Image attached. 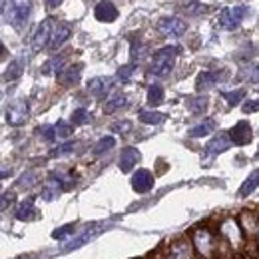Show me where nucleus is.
<instances>
[{
  "mask_svg": "<svg viewBox=\"0 0 259 259\" xmlns=\"http://www.w3.org/2000/svg\"><path fill=\"white\" fill-rule=\"evenodd\" d=\"M154 174L150 169H138L132 176V190L136 194H148L154 188Z\"/></svg>",
  "mask_w": 259,
  "mask_h": 259,
  "instance_id": "obj_11",
  "label": "nucleus"
},
{
  "mask_svg": "<svg viewBox=\"0 0 259 259\" xmlns=\"http://www.w3.org/2000/svg\"><path fill=\"white\" fill-rule=\"evenodd\" d=\"M218 231H220V237L233 249H239L243 245V241H245L243 229L239 226V222H235L233 218H224L218 224Z\"/></svg>",
  "mask_w": 259,
  "mask_h": 259,
  "instance_id": "obj_3",
  "label": "nucleus"
},
{
  "mask_svg": "<svg viewBox=\"0 0 259 259\" xmlns=\"http://www.w3.org/2000/svg\"><path fill=\"white\" fill-rule=\"evenodd\" d=\"M215 120L213 118H207V120H203L201 124H197L195 128H192L188 132V136L190 138H203V136H207V134H211L213 130H215Z\"/></svg>",
  "mask_w": 259,
  "mask_h": 259,
  "instance_id": "obj_25",
  "label": "nucleus"
},
{
  "mask_svg": "<svg viewBox=\"0 0 259 259\" xmlns=\"http://www.w3.org/2000/svg\"><path fill=\"white\" fill-rule=\"evenodd\" d=\"M14 215H16V220H20V222H28V220H32L34 215H36V207H34L32 197L20 201V205H18L16 211H14Z\"/></svg>",
  "mask_w": 259,
  "mask_h": 259,
  "instance_id": "obj_23",
  "label": "nucleus"
},
{
  "mask_svg": "<svg viewBox=\"0 0 259 259\" xmlns=\"http://www.w3.org/2000/svg\"><path fill=\"white\" fill-rule=\"evenodd\" d=\"M257 158H259V152H257Z\"/></svg>",
  "mask_w": 259,
  "mask_h": 259,
  "instance_id": "obj_49",
  "label": "nucleus"
},
{
  "mask_svg": "<svg viewBox=\"0 0 259 259\" xmlns=\"http://www.w3.org/2000/svg\"><path fill=\"white\" fill-rule=\"evenodd\" d=\"M116 146V138L114 136H104V138H100L96 142V146H94V156H102V154H106V152H110L112 148Z\"/></svg>",
  "mask_w": 259,
  "mask_h": 259,
  "instance_id": "obj_30",
  "label": "nucleus"
},
{
  "mask_svg": "<svg viewBox=\"0 0 259 259\" xmlns=\"http://www.w3.org/2000/svg\"><path fill=\"white\" fill-rule=\"evenodd\" d=\"M56 28V20L54 18H46L38 24L36 32L32 36V52H40L42 48L50 46V40H52V34Z\"/></svg>",
  "mask_w": 259,
  "mask_h": 259,
  "instance_id": "obj_5",
  "label": "nucleus"
},
{
  "mask_svg": "<svg viewBox=\"0 0 259 259\" xmlns=\"http://www.w3.org/2000/svg\"><path fill=\"white\" fill-rule=\"evenodd\" d=\"M18 259H26V257H18Z\"/></svg>",
  "mask_w": 259,
  "mask_h": 259,
  "instance_id": "obj_48",
  "label": "nucleus"
},
{
  "mask_svg": "<svg viewBox=\"0 0 259 259\" xmlns=\"http://www.w3.org/2000/svg\"><path fill=\"white\" fill-rule=\"evenodd\" d=\"M180 48L178 46H163L160 48L156 54H154V60H152V66H150V72L154 76H167L174 68V62H176V56H178Z\"/></svg>",
  "mask_w": 259,
  "mask_h": 259,
  "instance_id": "obj_2",
  "label": "nucleus"
},
{
  "mask_svg": "<svg viewBox=\"0 0 259 259\" xmlns=\"http://www.w3.org/2000/svg\"><path fill=\"white\" fill-rule=\"evenodd\" d=\"M88 122H90V112H88L86 108L74 110V114H72V124H74V126H84V124H88Z\"/></svg>",
  "mask_w": 259,
  "mask_h": 259,
  "instance_id": "obj_35",
  "label": "nucleus"
},
{
  "mask_svg": "<svg viewBox=\"0 0 259 259\" xmlns=\"http://www.w3.org/2000/svg\"><path fill=\"white\" fill-rule=\"evenodd\" d=\"M14 197H16V195L12 194V192H10V194L6 192V194L2 195V205H0V207H2V211L8 207V203H12V201H14Z\"/></svg>",
  "mask_w": 259,
  "mask_h": 259,
  "instance_id": "obj_44",
  "label": "nucleus"
},
{
  "mask_svg": "<svg viewBox=\"0 0 259 259\" xmlns=\"http://www.w3.org/2000/svg\"><path fill=\"white\" fill-rule=\"evenodd\" d=\"M245 16H247V6H243V4L226 6V8H222V12L218 16V22L224 30H235Z\"/></svg>",
  "mask_w": 259,
  "mask_h": 259,
  "instance_id": "obj_4",
  "label": "nucleus"
},
{
  "mask_svg": "<svg viewBox=\"0 0 259 259\" xmlns=\"http://www.w3.org/2000/svg\"><path fill=\"white\" fill-rule=\"evenodd\" d=\"M182 10H184L186 16H201V14H205V12L209 10V6H207V4H201V2H197V0H192V2L184 4Z\"/></svg>",
  "mask_w": 259,
  "mask_h": 259,
  "instance_id": "obj_29",
  "label": "nucleus"
},
{
  "mask_svg": "<svg viewBox=\"0 0 259 259\" xmlns=\"http://www.w3.org/2000/svg\"><path fill=\"white\" fill-rule=\"evenodd\" d=\"M24 68H26V58L24 56H18V58L10 60V64L6 66V70H4V82L18 80L24 74Z\"/></svg>",
  "mask_w": 259,
  "mask_h": 259,
  "instance_id": "obj_19",
  "label": "nucleus"
},
{
  "mask_svg": "<svg viewBox=\"0 0 259 259\" xmlns=\"http://www.w3.org/2000/svg\"><path fill=\"white\" fill-rule=\"evenodd\" d=\"M94 16L100 22H114L118 18V8L110 0H100L94 8Z\"/></svg>",
  "mask_w": 259,
  "mask_h": 259,
  "instance_id": "obj_15",
  "label": "nucleus"
},
{
  "mask_svg": "<svg viewBox=\"0 0 259 259\" xmlns=\"http://www.w3.org/2000/svg\"><path fill=\"white\" fill-rule=\"evenodd\" d=\"M30 16V0H12L10 4V12H8V22L20 30L24 26V22Z\"/></svg>",
  "mask_w": 259,
  "mask_h": 259,
  "instance_id": "obj_7",
  "label": "nucleus"
},
{
  "mask_svg": "<svg viewBox=\"0 0 259 259\" xmlns=\"http://www.w3.org/2000/svg\"><path fill=\"white\" fill-rule=\"evenodd\" d=\"M222 78H224L222 72H201V74L197 76V80H195V86H197L199 92H201V90H209V88L215 86Z\"/></svg>",
  "mask_w": 259,
  "mask_h": 259,
  "instance_id": "obj_21",
  "label": "nucleus"
},
{
  "mask_svg": "<svg viewBox=\"0 0 259 259\" xmlns=\"http://www.w3.org/2000/svg\"><path fill=\"white\" fill-rule=\"evenodd\" d=\"M241 80L249 82V84H259V64H249L241 70Z\"/></svg>",
  "mask_w": 259,
  "mask_h": 259,
  "instance_id": "obj_33",
  "label": "nucleus"
},
{
  "mask_svg": "<svg viewBox=\"0 0 259 259\" xmlns=\"http://www.w3.org/2000/svg\"><path fill=\"white\" fill-rule=\"evenodd\" d=\"M186 106L192 114H203L209 106V100H207V96H192L186 100Z\"/></svg>",
  "mask_w": 259,
  "mask_h": 259,
  "instance_id": "obj_26",
  "label": "nucleus"
},
{
  "mask_svg": "<svg viewBox=\"0 0 259 259\" xmlns=\"http://www.w3.org/2000/svg\"><path fill=\"white\" fill-rule=\"evenodd\" d=\"M229 138H231V142H233L235 146H245V144H249L251 138H253V132H251L249 122H245V120L237 122L233 128L229 130Z\"/></svg>",
  "mask_w": 259,
  "mask_h": 259,
  "instance_id": "obj_13",
  "label": "nucleus"
},
{
  "mask_svg": "<svg viewBox=\"0 0 259 259\" xmlns=\"http://www.w3.org/2000/svg\"><path fill=\"white\" fill-rule=\"evenodd\" d=\"M239 226H241V229H243L245 235H249V237H257L259 218L255 215V213H251V211H243V213L239 215Z\"/></svg>",
  "mask_w": 259,
  "mask_h": 259,
  "instance_id": "obj_18",
  "label": "nucleus"
},
{
  "mask_svg": "<svg viewBox=\"0 0 259 259\" xmlns=\"http://www.w3.org/2000/svg\"><path fill=\"white\" fill-rule=\"evenodd\" d=\"M255 239H257V249H259V233H257V237H255Z\"/></svg>",
  "mask_w": 259,
  "mask_h": 259,
  "instance_id": "obj_46",
  "label": "nucleus"
},
{
  "mask_svg": "<svg viewBox=\"0 0 259 259\" xmlns=\"http://www.w3.org/2000/svg\"><path fill=\"white\" fill-rule=\"evenodd\" d=\"M241 110H243L245 114H253V112H259V100H249V102H245Z\"/></svg>",
  "mask_w": 259,
  "mask_h": 259,
  "instance_id": "obj_41",
  "label": "nucleus"
},
{
  "mask_svg": "<svg viewBox=\"0 0 259 259\" xmlns=\"http://www.w3.org/2000/svg\"><path fill=\"white\" fill-rule=\"evenodd\" d=\"M56 134H58V138H68V136L72 134V124L60 120V122L56 124Z\"/></svg>",
  "mask_w": 259,
  "mask_h": 259,
  "instance_id": "obj_40",
  "label": "nucleus"
},
{
  "mask_svg": "<svg viewBox=\"0 0 259 259\" xmlns=\"http://www.w3.org/2000/svg\"><path fill=\"white\" fill-rule=\"evenodd\" d=\"M126 102H128V98L124 96V94H116V96H112L106 104H104V114H114V112H118L120 108L126 106Z\"/></svg>",
  "mask_w": 259,
  "mask_h": 259,
  "instance_id": "obj_28",
  "label": "nucleus"
},
{
  "mask_svg": "<svg viewBox=\"0 0 259 259\" xmlns=\"http://www.w3.org/2000/svg\"><path fill=\"white\" fill-rule=\"evenodd\" d=\"M140 162V152L136 148H124L122 154H120V160H118V165L124 174H128L134 169V165Z\"/></svg>",
  "mask_w": 259,
  "mask_h": 259,
  "instance_id": "obj_20",
  "label": "nucleus"
},
{
  "mask_svg": "<svg viewBox=\"0 0 259 259\" xmlns=\"http://www.w3.org/2000/svg\"><path fill=\"white\" fill-rule=\"evenodd\" d=\"M104 229H106V224H92V226H88L82 233H78L70 243H66L64 251L68 253V251H76V249H80L82 245H86V243L94 241Z\"/></svg>",
  "mask_w": 259,
  "mask_h": 259,
  "instance_id": "obj_6",
  "label": "nucleus"
},
{
  "mask_svg": "<svg viewBox=\"0 0 259 259\" xmlns=\"http://www.w3.org/2000/svg\"><path fill=\"white\" fill-rule=\"evenodd\" d=\"M257 186H259V169L253 171V174L243 182V186H241V190H239V195H241V197H249V195L257 190Z\"/></svg>",
  "mask_w": 259,
  "mask_h": 259,
  "instance_id": "obj_27",
  "label": "nucleus"
},
{
  "mask_svg": "<svg viewBox=\"0 0 259 259\" xmlns=\"http://www.w3.org/2000/svg\"><path fill=\"white\" fill-rule=\"evenodd\" d=\"M38 134H40L46 142H54V140L58 138V134H56V126H42V128L38 130Z\"/></svg>",
  "mask_w": 259,
  "mask_h": 259,
  "instance_id": "obj_39",
  "label": "nucleus"
},
{
  "mask_svg": "<svg viewBox=\"0 0 259 259\" xmlns=\"http://www.w3.org/2000/svg\"><path fill=\"white\" fill-rule=\"evenodd\" d=\"M186 22L180 18V16H165L158 22V30L163 36H182L186 34Z\"/></svg>",
  "mask_w": 259,
  "mask_h": 259,
  "instance_id": "obj_10",
  "label": "nucleus"
},
{
  "mask_svg": "<svg viewBox=\"0 0 259 259\" xmlns=\"http://www.w3.org/2000/svg\"><path fill=\"white\" fill-rule=\"evenodd\" d=\"M74 142H66V144H60L58 148H54L52 152H50V158H58V156H66V154H70L72 150H74Z\"/></svg>",
  "mask_w": 259,
  "mask_h": 259,
  "instance_id": "obj_38",
  "label": "nucleus"
},
{
  "mask_svg": "<svg viewBox=\"0 0 259 259\" xmlns=\"http://www.w3.org/2000/svg\"><path fill=\"white\" fill-rule=\"evenodd\" d=\"M64 62H66V56H54V58H50L46 64L42 66V74H58V70H64L62 66H64Z\"/></svg>",
  "mask_w": 259,
  "mask_h": 259,
  "instance_id": "obj_32",
  "label": "nucleus"
},
{
  "mask_svg": "<svg viewBox=\"0 0 259 259\" xmlns=\"http://www.w3.org/2000/svg\"><path fill=\"white\" fill-rule=\"evenodd\" d=\"M68 188H72V180H64L62 176H50L48 182L42 188L40 197L44 201H54L58 195L62 194V190H68Z\"/></svg>",
  "mask_w": 259,
  "mask_h": 259,
  "instance_id": "obj_8",
  "label": "nucleus"
},
{
  "mask_svg": "<svg viewBox=\"0 0 259 259\" xmlns=\"http://www.w3.org/2000/svg\"><path fill=\"white\" fill-rule=\"evenodd\" d=\"M70 34H72V28L68 26V24H56V28H54V34H52V40H50V50H58L62 44H64L66 40L70 38Z\"/></svg>",
  "mask_w": 259,
  "mask_h": 259,
  "instance_id": "obj_22",
  "label": "nucleus"
},
{
  "mask_svg": "<svg viewBox=\"0 0 259 259\" xmlns=\"http://www.w3.org/2000/svg\"><path fill=\"white\" fill-rule=\"evenodd\" d=\"M138 118H140V122L142 124H148V126H160L162 122H165V114L162 112H154V110H142L140 114H138Z\"/></svg>",
  "mask_w": 259,
  "mask_h": 259,
  "instance_id": "obj_24",
  "label": "nucleus"
},
{
  "mask_svg": "<svg viewBox=\"0 0 259 259\" xmlns=\"http://www.w3.org/2000/svg\"><path fill=\"white\" fill-rule=\"evenodd\" d=\"M64 0H46V8H56V6H60Z\"/></svg>",
  "mask_w": 259,
  "mask_h": 259,
  "instance_id": "obj_45",
  "label": "nucleus"
},
{
  "mask_svg": "<svg viewBox=\"0 0 259 259\" xmlns=\"http://www.w3.org/2000/svg\"><path fill=\"white\" fill-rule=\"evenodd\" d=\"M34 180H36V174H34V171H30L28 176H22V180H20V186H22V188H26V186H32Z\"/></svg>",
  "mask_w": 259,
  "mask_h": 259,
  "instance_id": "obj_43",
  "label": "nucleus"
},
{
  "mask_svg": "<svg viewBox=\"0 0 259 259\" xmlns=\"http://www.w3.org/2000/svg\"><path fill=\"white\" fill-rule=\"evenodd\" d=\"M76 233V226L74 224H66L62 227H56L54 231H52V239H58V241H64L68 239L70 235H74Z\"/></svg>",
  "mask_w": 259,
  "mask_h": 259,
  "instance_id": "obj_34",
  "label": "nucleus"
},
{
  "mask_svg": "<svg viewBox=\"0 0 259 259\" xmlns=\"http://www.w3.org/2000/svg\"><path fill=\"white\" fill-rule=\"evenodd\" d=\"M231 144H233V142H231V138H229V132H220V134L213 136L211 142L205 146V154H207V158H213V156H218V154L229 150Z\"/></svg>",
  "mask_w": 259,
  "mask_h": 259,
  "instance_id": "obj_12",
  "label": "nucleus"
},
{
  "mask_svg": "<svg viewBox=\"0 0 259 259\" xmlns=\"http://www.w3.org/2000/svg\"><path fill=\"white\" fill-rule=\"evenodd\" d=\"M134 72H136V62L122 66V68L118 70V80L126 84V82H130V78H132V74H134Z\"/></svg>",
  "mask_w": 259,
  "mask_h": 259,
  "instance_id": "obj_37",
  "label": "nucleus"
},
{
  "mask_svg": "<svg viewBox=\"0 0 259 259\" xmlns=\"http://www.w3.org/2000/svg\"><path fill=\"white\" fill-rule=\"evenodd\" d=\"M169 259H192V243L182 237V239H176L171 245H169V251H167Z\"/></svg>",
  "mask_w": 259,
  "mask_h": 259,
  "instance_id": "obj_16",
  "label": "nucleus"
},
{
  "mask_svg": "<svg viewBox=\"0 0 259 259\" xmlns=\"http://www.w3.org/2000/svg\"><path fill=\"white\" fill-rule=\"evenodd\" d=\"M194 249L199 253V257L213 259L218 255V243H215V233L207 227H197L192 235Z\"/></svg>",
  "mask_w": 259,
  "mask_h": 259,
  "instance_id": "obj_1",
  "label": "nucleus"
},
{
  "mask_svg": "<svg viewBox=\"0 0 259 259\" xmlns=\"http://www.w3.org/2000/svg\"><path fill=\"white\" fill-rule=\"evenodd\" d=\"M132 130V122L130 120H124L122 124H114V132H122V134H126Z\"/></svg>",
  "mask_w": 259,
  "mask_h": 259,
  "instance_id": "obj_42",
  "label": "nucleus"
},
{
  "mask_svg": "<svg viewBox=\"0 0 259 259\" xmlns=\"http://www.w3.org/2000/svg\"><path fill=\"white\" fill-rule=\"evenodd\" d=\"M163 96H165V92L160 84H152L148 88V104L150 106H160L163 102Z\"/></svg>",
  "mask_w": 259,
  "mask_h": 259,
  "instance_id": "obj_31",
  "label": "nucleus"
},
{
  "mask_svg": "<svg viewBox=\"0 0 259 259\" xmlns=\"http://www.w3.org/2000/svg\"><path fill=\"white\" fill-rule=\"evenodd\" d=\"M112 86H114V80H112V78H108V76H98V78H92V80L88 82V92L94 98H98V100H102V98H106L110 94Z\"/></svg>",
  "mask_w": 259,
  "mask_h": 259,
  "instance_id": "obj_14",
  "label": "nucleus"
},
{
  "mask_svg": "<svg viewBox=\"0 0 259 259\" xmlns=\"http://www.w3.org/2000/svg\"><path fill=\"white\" fill-rule=\"evenodd\" d=\"M80 76H82V64H72L58 72V82L62 86H74L80 82Z\"/></svg>",
  "mask_w": 259,
  "mask_h": 259,
  "instance_id": "obj_17",
  "label": "nucleus"
},
{
  "mask_svg": "<svg viewBox=\"0 0 259 259\" xmlns=\"http://www.w3.org/2000/svg\"><path fill=\"white\" fill-rule=\"evenodd\" d=\"M28 116H30V108H28V104L24 100H18V102H14V104H10L6 108V122L10 126H14V128L26 124Z\"/></svg>",
  "mask_w": 259,
  "mask_h": 259,
  "instance_id": "obj_9",
  "label": "nucleus"
},
{
  "mask_svg": "<svg viewBox=\"0 0 259 259\" xmlns=\"http://www.w3.org/2000/svg\"><path fill=\"white\" fill-rule=\"evenodd\" d=\"M222 96L226 98L229 106H237L239 102H243V98H245V90H229V92H222Z\"/></svg>",
  "mask_w": 259,
  "mask_h": 259,
  "instance_id": "obj_36",
  "label": "nucleus"
},
{
  "mask_svg": "<svg viewBox=\"0 0 259 259\" xmlns=\"http://www.w3.org/2000/svg\"><path fill=\"white\" fill-rule=\"evenodd\" d=\"M163 259H169V255H165V257H163Z\"/></svg>",
  "mask_w": 259,
  "mask_h": 259,
  "instance_id": "obj_47",
  "label": "nucleus"
}]
</instances>
